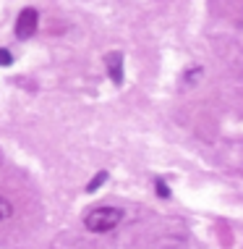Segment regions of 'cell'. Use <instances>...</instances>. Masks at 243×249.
I'll return each mask as SVG.
<instances>
[{
	"mask_svg": "<svg viewBox=\"0 0 243 249\" xmlns=\"http://www.w3.org/2000/svg\"><path fill=\"white\" fill-rule=\"evenodd\" d=\"M120 220H123V210H120V207H113V205L92 207V210L84 215V226H86V231H92V233H110L113 228L120 226Z\"/></svg>",
	"mask_w": 243,
	"mask_h": 249,
	"instance_id": "6da1fadb",
	"label": "cell"
},
{
	"mask_svg": "<svg viewBox=\"0 0 243 249\" xmlns=\"http://www.w3.org/2000/svg\"><path fill=\"white\" fill-rule=\"evenodd\" d=\"M37 26H39V13H37V8H24L21 13H18V18H16V37H18V39L34 37Z\"/></svg>",
	"mask_w": 243,
	"mask_h": 249,
	"instance_id": "7a4b0ae2",
	"label": "cell"
},
{
	"mask_svg": "<svg viewBox=\"0 0 243 249\" xmlns=\"http://www.w3.org/2000/svg\"><path fill=\"white\" fill-rule=\"evenodd\" d=\"M105 66H107V73L115 84H123V55L120 53H110L105 58Z\"/></svg>",
	"mask_w": 243,
	"mask_h": 249,
	"instance_id": "3957f363",
	"label": "cell"
},
{
	"mask_svg": "<svg viewBox=\"0 0 243 249\" xmlns=\"http://www.w3.org/2000/svg\"><path fill=\"white\" fill-rule=\"evenodd\" d=\"M11 218H13V202L0 194V223H5V220H11Z\"/></svg>",
	"mask_w": 243,
	"mask_h": 249,
	"instance_id": "277c9868",
	"label": "cell"
},
{
	"mask_svg": "<svg viewBox=\"0 0 243 249\" xmlns=\"http://www.w3.org/2000/svg\"><path fill=\"white\" fill-rule=\"evenodd\" d=\"M105 181H107V171H99L97 176H94V178L89 181V184H86V194H94V192L99 189V186L105 184Z\"/></svg>",
	"mask_w": 243,
	"mask_h": 249,
	"instance_id": "5b68a950",
	"label": "cell"
},
{
	"mask_svg": "<svg viewBox=\"0 0 243 249\" xmlns=\"http://www.w3.org/2000/svg\"><path fill=\"white\" fill-rule=\"evenodd\" d=\"M154 192H157V197H162V199H170V186L165 184V181H154Z\"/></svg>",
	"mask_w": 243,
	"mask_h": 249,
	"instance_id": "8992f818",
	"label": "cell"
},
{
	"mask_svg": "<svg viewBox=\"0 0 243 249\" xmlns=\"http://www.w3.org/2000/svg\"><path fill=\"white\" fill-rule=\"evenodd\" d=\"M0 66H3V69H8V66H13V55H11V50L0 48Z\"/></svg>",
	"mask_w": 243,
	"mask_h": 249,
	"instance_id": "52a82bcc",
	"label": "cell"
}]
</instances>
